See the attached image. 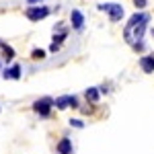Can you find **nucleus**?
<instances>
[{
	"label": "nucleus",
	"instance_id": "nucleus-1",
	"mask_svg": "<svg viewBox=\"0 0 154 154\" xmlns=\"http://www.w3.org/2000/svg\"><path fill=\"white\" fill-rule=\"evenodd\" d=\"M31 109H33V113L35 115H39L41 119H49L51 117V113H54V99L51 97H41V99H35L33 101V105H31Z\"/></svg>",
	"mask_w": 154,
	"mask_h": 154
},
{
	"label": "nucleus",
	"instance_id": "nucleus-2",
	"mask_svg": "<svg viewBox=\"0 0 154 154\" xmlns=\"http://www.w3.org/2000/svg\"><path fill=\"white\" fill-rule=\"evenodd\" d=\"M97 8L101 12H105L107 17H109V21L111 23H119L121 19H123V6L117 4V2H105V4H97Z\"/></svg>",
	"mask_w": 154,
	"mask_h": 154
},
{
	"label": "nucleus",
	"instance_id": "nucleus-3",
	"mask_svg": "<svg viewBox=\"0 0 154 154\" xmlns=\"http://www.w3.org/2000/svg\"><path fill=\"white\" fill-rule=\"evenodd\" d=\"M49 14H51V8L49 6H43V4H35V6H29L27 11H25V17L31 21V23H39V21H43V19H48Z\"/></svg>",
	"mask_w": 154,
	"mask_h": 154
},
{
	"label": "nucleus",
	"instance_id": "nucleus-4",
	"mask_svg": "<svg viewBox=\"0 0 154 154\" xmlns=\"http://www.w3.org/2000/svg\"><path fill=\"white\" fill-rule=\"evenodd\" d=\"M146 19H150V14H148V12H144V11L134 12V14H131L130 19H128L125 27H123V39L128 41V39H130V33L134 31V27H138V25L142 23V21H146Z\"/></svg>",
	"mask_w": 154,
	"mask_h": 154
},
{
	"label": "nucleus",
	"instance_id": "nucleus-5",
	"mask_svg": "<svg viewBox=\"0 0 154 154\" xmlns=\"http://www.w3.org/2000/svg\"><path fill=\"white\" fill-rule=\"evenodd\" d=\"M2 78H4V80H21V78H23L21 64H19V62H12L11 66H6V68L2 70Z\"/></svg>",
	"mask_w": 154,
	"mask_h": 154
},
{
	"label": "nucleus",
	"instance_id": "nucleus-6",
	"mask_svg": "<svg viewBox=\"0 0 154 154\" xmlns=\"http://www.w3.org/2000/svg\"><path fill=\"white\" fill-rule=\"evenodd\" d=\"M70 25H72V29H74L76 33H82V31H84V25H86V21H84V14H82V11H78V8H74V11L70 12Z\"/></svg>",
	"mask_w": 154,
	"mask_h": 154
},
{
	"label": "nucleus",
	"instance_id": "nucleus-7",
	"mask_svg": "<svg viewBox=\"0 0 154 154\" xmlns=\"http://www.w3.org/2000/svg\"><path fill=\"white\" fill-rule=\"evenodd\" d=\"M138 66L144 74H152L154 72V54H146L142 58L138 60Z\"/></svg>",
	"mask_w": 154,
	"mask_h": 154
},
{
	"label": "nucleus",
	"instance_id": "nucleus-8",
	"mask_svg": "<svg viewBox=\"0 0 154 154\" xmlns=\"http://www.w3.org/2000/svg\"><path fill=\"white\" fill-rule=\"evenodd\" d=\"M0 58H2L4 64H12V60L17 58V51H14V48H12L11 43H4L0 48Z\"/></svg>",
	"mask_w": 154,
	"mask_h": 154
},
{
	"label": "nucleus",
	"instance_id": "nucleus-9",
	"mask_svg": "<svg viewBox=\"0 0 154 154\" xmlns=\"http://www.w3.org/2000/svg\"><path fill=\"white\" fill-rule=\"evenodd\" d=\"M82 97H84V101H86V103L97 105V103H99V99H101V91H99V86H88V88L82 93Z\"/></svg>",
	"mask_w": 154,
	"mask_h": 154
},
{
	"label": "nucleus",
	"instance_id": "nucleus-10",
	"mask_svg": "<svg viewBox=\"0 0 154 154\" xmlns=\"http://www.w3.org/2000/svg\"><path fill=\"white\" fill-rule=\"evenodd\" d=\"M56 150H58V154H72V140L68 136H64V138L56 144Z\"/></svg>",
	"mask_w": 154,
	"mask_h": 154
},
{
	"label": "nucleus",
	"instance_id": "nucleus-11",
	"mask_svg": "<svg viewBox=\"0 0 154 154\" xmlns=\"http://www.w3.org/2000/svg\"><path fill=\"white\" fill-rule=\"evenodd\" d=\"M54 107L58 109V111H66L68 109V95H62L58 99H54Z\"/></svg>",
	"mask_w": 154,
	"mask_h": 154
},
{
	"label": "nucleus",
	"instance_id": "nucleus-12",
	"mask_svg": "<svg viewBox=\"0 0 154 154\" xmlns=\"http://www.w3.org/2000/svg\"><path fill=\"white\" fill-rule=\"evenodd\" d=\"M68 35H70V31H64V33H54V37H51V43H56V45H60V48H62V43L68 39Z\"/></svg>",
	"mask_w": 154,
	"mask_h": 154
},
{
	"label": "nucleus",
	"instance_id": "nucleus-13",
	"mask_svg": "<svg viewBox=\"0 0 154 154\" xmlns=\"http://www.w3.org/2000/svg\"><path fill=\"white\" fill-rule=\"evenodd\" d=\"M45 56H48V51H45V49L35 48L33 51H31V60H35V62H41V60H45Z\"/></svg>",
	"mask_w": 154,
	"mask_h": 154
},
{
	"label": "nucleus",
	"instance_id": "nucleus-14",
	"mask_svg": "<svg viewBox=\"0 0 154 154\" xmlns=\"http://www.w3.org/2000/svg\"><path fill=\"white\" fill-rule=\"evenodd\" d=\"M68 109H80V99L76 95H68Z\"/></svg>",
	"mask_w": 154,
	"mask_h": 154
},
{
	"label": "nucleus",
	"instance_id": "nucleus-15",
	"mask_svg": "<svg viewBox=\"0 0 154 154\" xmlns=\"http://www.w3.org/2000/svg\"><path fill=\"white\" fill-rule=\"evenodd\" d=\"M131 49H134V51H138V54L146 51V43H144V39H138V41H134V43H131Z\"/></svg>",
	"mask_w": 154,
	"mask_h": 154
},
{
	"label": "nucleus",
	"instance_id": "nucleus-16",
	"mask_svg": "<svg viewBox=\"0 0 154 154\" xmlns=\"http://www.w3.org/2000/svg\"><path fill=\"white\" fill-rule=\"evenodd\" d=\"M134 2V6L138 8V11H144L146 6H148V0H131Z\"/></svg>",
	"mask_w": 154,
	"mask_h": 154
},
{
	"label": "nucleus",
	"instance_id": "nucleus-17",
	"mask_svg": "<svg viewBox=\"0 0 154 154\" xmlns=\"http://www.w3.org/2000/svg\"><path fill=\"white\" fill-rule=\"evenodd\" d=\"M70 125H72V128H76V130H82V128H84V121H82V119H76V117H74V119H70Z\"/></svg>",
	"mask_w": 154,
	"mask_h": 154
},
{
	"label": "nucleus",
	"instance_id": "nucleus-18",
	"mask_svg": "<svg viewBox=\"0 0 154 154\" xmlns=\"http://www.w3.org/2000/svg\"><path fill=\"white\" fill-rule=\"evenodd\" d=\"M64 31H70V27H66L64 23H58L54 27V33H64Z\"/></svg>",
	"mask_w": 154,
	"mask_h": 154
},
{
	"label": "nucleus",
	"instance_id": "nucleus-19",
	"mask_svg": "<svg viewBox=\"0 0 154 154\" xmlns=\"http://www.w3.org/2000/svg\"><path fill=\"white\" fill-rule=\"evenodd\" d=\"M60 49H62L60 45H56V43H49V51H51V54H58Z\"/></svg>",
	"mask_w": 154,
	"mask_h": 154
},
{
	"label": "nucleus",
	"instance_id": "nucleus-20",
	"mask_svg": "<svg viewBox=\"0 0 154 154\" xmlns=\"http://www.w3.org/2000/svg\"><path fill=\"white\" fill-rule=\"evenodd\" d=\"M99 91H101V95H107V93H109V86H107V84H101Z\"/></svg>",
	"mask_w": 154,
	"mask_h": 154
},
{
	"label": "nucleus",
	"instance_id": "nucleus-21",
	"mask_svg": "<svg viewBox=\"0 0 154 154\" xmlns=\"http://www.w3.org/2000/svg\"><path fill=\"white\" fill-rule=\"evenodd\" d=\"M39 2H41V0H27V4H29V6H35V4H39Z\"/></svg>",
	"mask_w": 154,
	"mask_h": 154
},
{
	"label": "nucleus",
	"instance_id": "nucleus-22",
	"mask_svg": "<svg viewBox=\"0 0 154 154\" xmlns=\"http://www.w3.org/2000/svg\"><path fill=\"white\" fill-rule=\"evenodd\" d=\"M4 43H6V41H4V39H0V48H2V45H4Z\"/></svg>",
	"mask_w": 154,
	"mask_h": 154
},
{
	"label": "nucleus",
	"instance_id": "nucleus-23",
	"mask_svg": "<svg viewBox=\"0 0 154 154\" xmlns=\"http://www.w3.org/2000/svg\"><path fill=\"white\" fill-rule=\"evenodd\" d=\"M0 113H2V107H0Z\"/></svg>",
	"mask_w": 154,
	"mask_h": 154
}]
</instances>
